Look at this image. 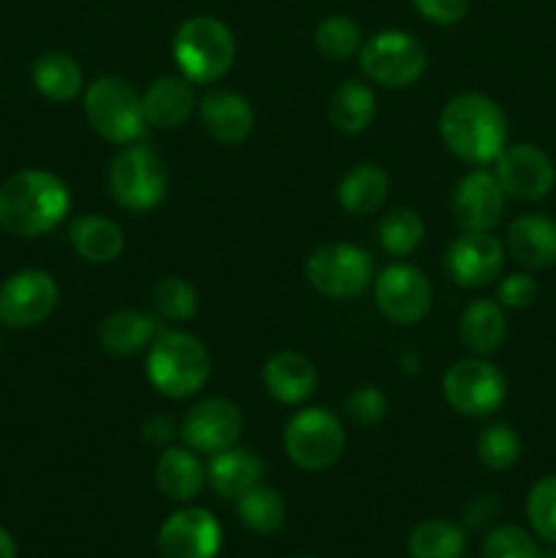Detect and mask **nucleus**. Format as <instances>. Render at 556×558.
<instances>
[{
  "label": "nucleus",
  "mask_w": 556,
  "mask_h": 558,
  "mask_svg": "<svg viewBox=\"0 0 556 558\" xmlns=\"http://www.w3.org/2000/svg\"><path fill=\"white\" fill-rule=\"evenodd\" d=\"M107 185L114 205L129 213H147L161 205L167 196V163L150 145L134 142L109 161Z\"/></svg>",
  "instance_id": "6"
},
{
  "label": "nucleus",
  "mask_w": 556,
  "mask_h": 558,
  "mask_svg": "<svg viewBox=\"0 0 556 558\" xmlns=\"http://www.w3.org/2000/svg\"><path fill=\"white\" fill-rule=\"evenodd\" d=\"M238 518L249 532L270 537V534L281 532L287 523V501H283L281 490L259 483L238 499Z\"/></svg>",
  "instance_id": "31"
},
{
  "label": "nucleus",
  "mask_w": 556,
  "mask_h": 558,
  "mask_svg": "<svg viewBox=\"0 0 556 558\" xmlns=\"http://www.w3.org/2000/svg\"><path fill=\"white\" fill-rule=\"evenodd\" d=\"M505 251L527 270L556 265V221L543 213H523L507 227Z\"/></svg>",
  "instance_id": "21"
},
{
  "label": "nucleus",
  "mask_w": 556,
  "mask_h": 558,
  "mask_svg": "<svg viewBox=\"0 0 556 558\" xmlns=\"http://www.w3.org/2000/svg\"><path fill=\"white\" fill-rule=\"evenodd\" d=\"M150 305L158 319L180 325V322H189L196 316V311H200V292L185 278L164 276L153 283Z\"/></svg>",
  "instance_id": "34"
},
{
  "label": "nucleus",
  "mask_w": 556,
  "mask_h": 558,
  "mask_svg": "<svg viewBox=\"0 0 556 558\" xmlns=\"http://www.w3.org/2000/svg\"><path fill=\"white\" fill-rule=\"evenodd\" d=\"M202 120V129L210 140L221 142V145H238L251 136L256 125L254 107L249 98L229 87H213L200 98L196 107Z\"/></svg>",
  "instance_id": "18"
},
{
  "label": "nucleus",
  "mask_w": 556,
  "mask_h": 558,
  "mask_svg": "<svg viewBox=\"0 0 556 558\" xmlns=\"http://www.w3.org/2000/svg\"><path fill=\"white\" fill-rule=\"evenodd\" d=\"M478 461L488 472H507L521 461V434L510 423H491L478 436Z\"/></svg>",
  "instance_id": "35"
},
{
  "label": "nucleus",
  "mask_w": 556,
  "mask_h": 558,
  "mask_svg": "<svg viewBox=\"0 0 556 558\" xmlns=\"http://www.w3.org/2000/svg\"><path fill=\"white\" fill-rule=\"evenodd\" d=\"M69 240L76 256L90 265H112L125 248L123 227L114 218L98 216V213L76 216L69 227Z\"/></svg>",
  "instance_id": "25"
},
{
  "label": "nucleus",
  "mask_w": 556,
  "mask_h": 558,
  "mask_svg": "<svg viewBox=\"0 0 556 558\" xmlns=\"http://www.w3.org/2000/svg\"><path fill=\"white\" fill-rule=\"evenodd\" d=\"M442 396L452 412L483 420L501 409L507 398V379L488 357H463L445 371Z\"/></svg>",
  "instance_id": "9"
},
{
  "label": "nucleus",
  "mask_w": 556,
  "mask_h": 558,
  "mask_svg": "<svg viewBox=\"0 0 556 558\" xmlns=\"http://www.w3.org/2000/svg\"><path fill=\"white\" fill-rule=\"evenodd\" d=\"M333 129L341 134H363L376 118V96L371 85L360 80H347L333 90L327 104Z\"/></svg>",
  "instance_id": "29"
},
{
  "label": "nucleus",
  "mask_w": 556,
  "mask_h": 558,
  "mask_svg": "<svg viewBox=\"0 0 556 558\" xmlns=\"http://www.w3.org/2000/svg\"><path fill=\"white\" fill-rule=\"evenodd\" d=\"M294 558H314V556H294Z\"/></svg>",
  "instance_id": "46"
},
{
  "label": "nucleus",
  "mask_w": 556,
  "mask_h": 558,
  "mask_svg": "<svg viewBox=\"0 0 556 558\" xmlns=\"http://www.w3.org/2000/svg\"><path fill=\"white\" fill-rule=\"evenodd\" d=\"M387 196H390V174L382 169L379 163H358L349 169L341 180H338L336 199L338 207L349 216H374L385 207Z\"/></svg>",
  "instance_id": "26"
},
{
  "label": "nucleus",
  "mask_w": 556,
  "mask_h": 558,
  "mask_svg": "<svg viewBox=\"0 0 556 558\" xmlns=\"http://www.w3.org/2000/svg\"><path fill=\"white\" fill-rule=\"evenodd\" d=\"M494 174L507 199L540 202L554 191L556 167L543 147L532 142L507 145L494 161Z\"/></svg>",
  "instance_id": "14"
},
{
  "label": "nucleus",
  "mask_w": 556,
  "mask_h": 558,
  "mask_svg": "<svg viewBox=\"0 0 556 558\" xmlns=\"http://www.w3.org/2000/svg\"><path fill=\"white\" fill-rule=\"evenodd\" d=\"M156 485L161 496L178 505L196 499L207 485V466H202L200 452L185 445L164 447L156 461Z\"/></svg>",
  "instance_id": "24"
},
{
  "label": "nucleus",
  "mask_w": 556,
  "mask_h": 558,
  "mask_svg": "<svg viewBox=\"0 0 556 558\" xmlns=\"http://www.w3.org/2000/svg\"><path fill=\"white\" fill-rule=\"evenodd\" d=\"M540 294V283L537 278H532V272H510L499 281L496 287V303L501 308H510V311H523L529 305H534Z\"/></svg>",
  "instance_id": "39"
},
{
  "label": "nucleus",
  "mask_w": 556,
  "mask_h": 558,
  "mask_svg": "<svg viewBox=\"0 0 556 558\" xmlns=\"http://www.w3.org/2000/svg\"><path fill=\"white\" fill-rule=\"evenodd\" d=\"M69 213V183L49 169H20L0 183V229L14 238H41Z\"/></svg>",
  "instance_id": "1"
},
{
  "label": "nucleus",
  "mask_w": 556,
  "mask_h": 558,
  "mask_svg": "<svg viewBox=\"0 0 556 558\" xmlns=\"http://www.w3.org/2000/svg\"><path fill=\"white\" fill-rule=\"evenodd\" d=\"M60 300L58 281L41 267L16 270L0 283V325L11 330L38 327L55 314Z\"/></svg>",
  "instance_id": "11"
},
{
  "label": "nucleus",
  "mask_w": 556,
  "mask_h": 558,
  "mask_svg": "<svg viewBox=\"0 0 556 558\" xmlns=\"http://www.w3.org/2000/svg\"><path fill=\"white\" fill-rule=\"evenodd\" d=\"M374 300L392 325H420L434 305V287L420 267L392 262L374 276Z\"/></svg>",
  "instance_id": "12"
},
{
  "label": "nucleus",
  "mask_w": 556,
  "mask_h": 558,
  "mask_svg": "<svg viewBox=\"0 0 556 558\" xmlns=\"http://www.w3.org/2000/svg\"><path fill=\"white\" fill-rule=\"evenodd\" d=\"M458 336L469 349V354L478 357H491L501 349L507 338V316L496 300L478 298L461 311L458 319Z\"/></svg>",
  "instance_id": "27"
},
{
  "label": "nucleus",
  "mask_w": 556,
  "mask_h": 558,
  "mask_svg": "<svg viewBox=\"0 0 556 558\" xmlns=\"http://www.w3.org/2000/svg\"><path fill=\"white\" fill-rule=\"evenodd\" d=\"M262 381L273 401L283 403V407H300L316 392L319 374L305 354L283 349V352L267 357L265 368H262Z\"/></svg>",
  "instance_id": "20"
},
{
  "label": "nucleus",
  "mask_w": 556,
  "mask_h": 558,
  "mask_svg": "<svg viewBox=\"0 0 556 558\" xmlns=\"http://www.w3.org/2000/svg\"><path fill=\"white\" fill-rule=\"evenodd\" d=\"M483 558H540V545L527 529L501 523L494 526L483 539Z\"/></svg>",
  "instance_id": "37"
},
{
  "label": "nucleus",
  "mask_w": 556,
  "mask_h": 558,
  "mask_svg": "<svg viewBox=\"0 0 556 558\" xmlns=\"http://www.w3.org/2000/svg\"><path fill=\"white\" fill-rule=\"evenodd\" d=\"M245 428V417L240 407L229 398H205L194 403L183 414L178 425V436L189 450L202 456H216L240 441Z\"/></svg>",
  "instance_id": "13"
},
{
  "label": "nucleus",
  "mask_w": 556,
  "mask_h": 558,
  "mask_svg": "<svg viewBox=\"0 0 556 558\" xmlns=\"http://www.w3.org/2000/svg\"><path fill=\"white\" fill-rule=\"evenodd\" d=\"M0 352H3V336H0Z\"/></svg>",
  "instance_id": "45"
},
{
  "label": "nucleus",
  "mask_w": 556,
  "mask_h": 558,
  "mask_svg": "<svg viewBox=\"0 0 556 558\" xmlns=\"http://www.w3.org/2000/svg\"><path fill=\"white\" fill-rule=\"evenodd\" d=\"M158 332H161V319L156 314L123 308L109 314L98 325V343L112 357H134L156 341Z\"/></svg>",
  "instance_id": "22"
},
{
  "label": "nucleus",
  "mask_w": 556,
  "mask_h": 558,
  "mask_svg": "<svg viewBox=\"0 0 556 558\" xmlns=\"http://www.w3.org/2000/svg\"><path fill=\"white\" fill-rule=\"evenodd\" d=\"M283 452L303 472H327L347 450V430L341 417L325 407L300 409L283 428Z\"/></svg>",
  "instance_id": "8"
},
{
  "label": "nucleus",
  "mask_w": 556,
  "mask_h": 558,
  "mask_svg": "<svg viewBox=\"0 0 556 558\" xmlns=\"http://www.w3.org/2000/svg\"><path fill=\"white\" fill-rule=\"evenodd\" d=\"M439 136L463 163L488 167L510 145V125L499 104L485 93H458L442 107Z\"/></svg>",
  "instance_id": "2"
},
{
  "label": "nucleus",
  "mask_w": 556,
  "mask_h": 558,
  "mask_svg": "<svg viewBox=\"0 0 556 558\" xmlns=\"http://www.w3.org/2000/svg\"><path fill=\"white\" fill-rule=\"evenodd\" d=\"M420 16L431 25L450 27L467 20L472 0H409Z\"/></svg>",
  "instance_id": "40"
},
{
  "label": "nucleus",
  "mask_w": 556,
  "mask_h": 558,
  "mask_svg": "<svg viewBox=\"0 0 556 558\" xmlns=\"http://www.w3.org/2000/svg\"><path fill=\"white\" fill-rule=\"evenodd\" d=\"M305 278L322 298H358L374 283V259L354 243H325L305 262Z\"/></svg>",
  "instance_id": "10"
},
{
  "label": "nucleus",
  "mask_w": 556,
  "mask_h": 558,
  "mask_svg": "<svg viewBox=\"0 0 556 558\" xmlns=\"http://www.w3.org/2000/svg\"><path fill=\"white\" fill-rule=\"evenodd\" d=\"M31 82L47 101L65 104L85 93V71L69 52H44L33 60Z\"/></svg>",
  "instance_id": "28"
},
{
  "label": "nucleus",
  "mask_w": 556,
  "mask_h": 558,
  "mask_svg": "<svg viewBox=\"0 0 556 558\" xmlns=\"http://www.w3.org/2000/svg\"><path fill=\"white\" fill-rule=\"evenodd\" d=\"M540 558H556V550H551V554H545V556H540Z\"/></svg>",
  "instance_id": "44"
},
{
  "label": "nucleus",
  "mask_w": 556,
  "mask_h": 558,
  "mask_svg": "<svg viewBox=\"0 0 556 558\" xmlns=\"http://www.w3.org/2000/svg\"><path fill=\"white\" fill-rule=\"evenodd\" d=\"M505 243L491 232H461L445 251V272L463 289H483L505 270Z\"/></svg>",
  "instance_id": "16"
},
{
  "label": "nucleus",
  "mask_w": 556,
  "mask_h": 558,
  "mask_svg": "<svg viewBox=\"0 0 556 558\" xmlns=\"http://www.w3.org/2000/svg\"><path fill=\"white\" fill-rule=\"evenodd\" d=\"M358 60L365 80L387 87V90H403V87L418 85L428 69V52H425L423 41L398 27H387V31L365 38Z\"/></svg>",
  "instance_id": "7"
},
{
  "label": "nucleus",
  "mask_w": 556,
  "mask_h": 558,
  "mask_svg": "<svg viewBox=\"0 0 556 558\" xmlns=\"http://www.w3.org/2000/svg\"><path fill=\"white\" fill-rule=\"evenodd\" d=\"M172 58L180 74L194 85H210L223 80L238 58V41L223 20L213 14H196L180 22L172 38Z\"/></svg>",
  "instance_id": "4"
},
{
  "label": "nucleus",
  "mask_w": 556,
  "mask_h": 558,
  "mask_svg": "<svg viewBox=\"0 0 556 558\" xmlns=\"http://www.w3.org/2000/svg\"><path fill=\"white\" fill-rule=\"evenodd\" d=\"M499 512V499H494L491 494H480L474 496L472 505L467 507V526L469 529H480L485 523H491V518Z\"/></svg>",
  "instance_id": "42"
},
{
  "label": "nucleus",
  "mask_w": 556,
  "mask_h": 558,
  "mask_svg": "<svg viewBox=\"0 0 556 558\" xmlns=\"http://www.w3.org/2000/svg\"><path fill=\"white\" fill-rule=\"evenodd\" d=\"M527 518L532 532L556 545V474L540 477L527 494Z\"/></svg>",
  "instance_id": "36"
},
{
  "label": "nucleus",
  "mask_w": 556,
  "mask_h": 558,
  "mask_svg": "<svg viewBox=\"0 0 556 558\" xmlns=\"http://www.w3.org/2000/svg\"><path fill=\"white\" fill-rule=\"evenodd\" d=\"M363 27L349 14H330L314 27V47L316 52L325 54L333 63L354 58L363 47Z\"/></svg>",
  "instance_id": "33"
},
{
  "label": "nucleus",
  "mask_w": 556,
  "mask_h": 558,
  "mask_svg": "<svg viewBox=\"0 0 556 558\" xmlns=\"http://www.w3.org/2000/svg\"><path fill=\"white\" fill-rule=\"evenodd\" d=\"M174 434H178V425H174V420L169 417V414H156V417H150L142 425V439H145L147 445L167 447Z\"/></svg>",
  "instance_id": "41"
},
{
  "label": "nucleus",
  "mask_w": 556,
  "mask_h": 558,
  "mask_svg": "<svg viewBox=\"0 0 556 558\" xmlns=\"http://www.w3.org/2000/svg\"><path fill=\"white\" fill-rule=\"evenodd\" d=\"M507 196L491 169H469L450 196L452 221L461 232H491L501 221Z\"/></svg>",
  "instance_id": "17"
},
{
  "label": "nucleus",
  "mask_w": 556,
  "mask_h": 558,
  "mask_svg": "<svg viewBox=\"0 0 556 558\" xmlns=\"http://www.w3.org/2000/svg\"><path fill=\"white\" fill-rule=\"evenodd\" d=\"M213 357L202 338L185 330H161L147 347L145 376L153 390L172 401L196 396L210 381Z\"/></svg>",
  "instance_id": "3"
},
{
  "label": "nucleus",
  "mask_w": 556,
  "mask_h": 558,
  "mask_svg": "<svg viewBox=\"0 0 556 558\" xmlns=\"http://www.w3.org/2000/svg\"><path fill=\"white\" fill-rule=\"evenodd\" d=\"M343 414L352 420L360 428H371V425H379L387 414V396L374 385L358 387L347 396L343 401Z\"/></svg>",
  "instance_id": "38"
},
{
  "label": "nucleus",
  "mask_w": 556,
  "mask_h": 558,
  "mask_svg": "<svg viewBox=\"0 0 556 558\" xmlns=\"http://www.w3.org/2000/svg\"><path fill=\"white\" fill-rule=\"evenodd\" d=\"M262 477H265V461L249 447L234 445L210 456V463H207V485L221 499L238 501L245 490L259 485Z\"/></svg>",
  "instance_id": "23"
},
{
  "label": "nucleus",
  "mask_w": 556,
  "mask_h": 558,
  "mask_svg": "<svg viewBox=\"0 0 556 558\" xmlns=\"http://www.w3.org/2000/svg\"><path fill=\"white\" fill-rule=\"evenodd\" d=\"M223 532L205 507H180L158 529V558H216Z\"/></svg>",
  "instance_id": "15"
},
{
  "label": "nucleus",
  "mask_w": 556,
  "mask_h": 558,
  "mask_svg": "<svg viewBox=\"0 0 556 558\" xmlns=\"http://www.w3.org/2000/svg\"><path fill=\"white\" fill-rule=\"evenodd\" d=\"M200 107V98L194 93V82L183 74H164L147 85L142 93V109L150 129L174 131L191 120V114Z\"/></svg>",
  "instance_id": "19"
},
{
  "label": "nucleus",
  "mask_w": 556,
  "mask_h": 558,
  "mask_svg": "<svg viewBox=\"0 0 556 558\" xmlns=\"http://www.w3.org/2000/svg\"><path fill=\"white\" fill-rule=\"evenodd\" d=\"M85 118L90 129L109 145H134L145 136L147 120L142 93L118 74L96 76L85 85Z\"/></svg>",
  "instance_id": "5"
},
{
  "label": "nucleus",
  "mask_w": 556,
  "mask_h": 558,
  "mask_svg": "<svg viewBox=\"0 0 556 558\" xmlns=\"http://www.w3.org/2000/svg\"><path fill=\"white\" fill-rule=\"evenodd\" d=\"M0 558H16V543L9 529L0 526Z\"/></svg>",
  "instance_id": "43"
},
{
  "label": "nucleus",
  "mask_w": 556,
  "mask_h": 558,
  "mask_svg": "<svg viewBox=\"0 0 556 558\" xmlns=\"http://www.w3.org/2000/svg\"><path fill=\"white\" fill-rule=\"evenodd\" d=\"M376 238H379V248L385 254L403 259V256L414 254L423 243L425 221L414 207H392L379 218Z\"/></svg>",
  "instance_id": "32"
},
{
  "label": "nucleus",
  "mask_w": 556,
  "mask_h": 558,
  "mask_svg": "<svg viewBox=\"0 0 556 558\" xmlns=\"http://www.w3.org/2000/svg\"><path fill=\"white\" fill-rule=\"evenodd\" d=\"M467 545V532L445 518H428L418 523L407 539L409 558H463Z\"/></svg>",
  "instance_id": "30"
}]
</instances>
